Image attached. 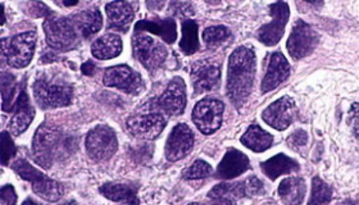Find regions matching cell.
<instances>
[{
  "instance_id": "cell-1",
  "label": "cell",
  "mask_w": 359,
  "mask_h": 205,
  "mask_svg": "<svg viewBox=\"0 0 359 205\" xmlns=\"http://www.w3.org/2000/svg\"><path fill=\"white\" fill-rule=\"evenodd\" d=\"M257 61L255 54L247 46H240L230 55L227 69V95L236 106L248 99L255 83Z\"/></svg>"
},
{
  "instance_id": "cell-2",
  "label": "cell",
  "mask_w": 359,
  "mask_h": 205,
  "mask_svg": "<svg viewBox=\"0 0 359 205\" xmlns=\"http://www.w3.org/2000/svg\"><path fill=\"white\" fill-rule=\"evenodd\" d=\"M32 90L39 106L44 109L69 106L74 98L72 85L57 75H40Z\"/></svg>"
},
{
  "instance_id": "cell-3",
  "label": "cell",
  "mask_w": 359,
  "mask_h": 205,
  "mask_svg": "<svg viewBox=\"0 0 359 205\" xmlns=\"http://www.w3.org/2000/svg\"><path fill=\"white\" fill-rule=\"evenodd\" d=\"M66 149L67 144L60 129L48 125L39 127L32 143L34 160L39 166L49 169L55 160H60Z\"/></svg>"
},
{
  "instance_id": "cell-4",
  "label": "cell",
  "mask_w": 359,
  "mask_h": 205,
  "mask_svg": "<svg viewBox=\"0 0 359 205\" xmlns=\"http://www.w3.org/2000/svg\"><path fill=\"white\" fill-rule=\"evenodd\" d=\"M12 169L21 178L31 183L32 191L40 198L50 203L58 202L62 198L63 186L44 174H41L39 169L31 166L27 160H15V163H12Z\"/></svg>"
},
{
  "instance_id": "cell-5",
  "label": "cell",
  "mask_w": 359,
  "mask_h": 205,
  "mask_svg": "<svg viewBox=\"0 0 359 205\" xmlns=\"http://www.w3.org/2000/svg\"><path fill=\"white\" fill-rule=\"evenodd\" d=\"M48 45L58 52H68L79 45V36L72 20L58 15H48L44 21Z\"/></svg>"
},
{
  "instance_id": "cell-6",
  "label": "cell",
  "mask_w": 359,
  "mask_h": 205,
  "mask_svg": "<svg viewBox=\"0 0 359 205\" xmlns=\"http://www.w3.org/2000/svg\"><path fill=\"white\" fill-rule=\"evenodd\" d=\"M36 46V34L25 32L15 35L8 41L3 38V53L7 58L8 64L12 69H25L30 64L35 53Z\"/></svg>"
},
{
  "instance_id": "cell-7",
  "label": "cell",
  "mask_w": 359,
  "mask_h": 205,
  "mask_svg": "<svg viewBox=\"0 0 359 205\" xmlns=\"http://www.w3.org/2000/svg\"><path fill=\"white\" fill-rule=\"evenodd\" d=\"M133 54L150 73H154L165 64L168 52L165 46L147 35H136L133 38Z\"/></svg>"
},
{
  "instance_id": "cell-8",
  "label": "cell",
  "mask_w": 359,
  "mask_h": 205,
  "mask_svg": "<svg viewBox=\"0 0 359 205\" xmlns=\"http://www.w3.org/2000/svg\"><path fill=\"white\" fill-rule=\"evenodd\" d=\"M118 141L116 132L105 125H99L91 129L86 137V150L94 162L111 160L117 152Z\"/></svg>"
},
{
  "instance_id": "cell-9",
  "label": "cell",
  "mask_w": 359,
  "mask_h": 205,
  "mask_svg": "<svg viewBox=\"0 0 359 205\" xmlns=\"http://www.w3.org/2000/svg\"><path fill=\"white\" fill-rule=\"evenodd\" d=\"M150 106L157 113H165L168 115H180L184 113L187 108V86L184 80L181 77L173 78L165 92L157 99L153 100Z\"/></svg>"
},
{
  "instance_id": "cell-10",
  "label": "cell",
  "mask_w": 359,
  "mask_h": 205,
  "mask_svg": "<svg viewBox=\"0 0 359 205\" xmlns=\"http://www.w3.org/2000/svg\"><path fill=\"white\" fill-rule=\"evenodd\" d=\"M224 106L221 100L205 98L195 106L193 121L204 135H212L222 123Z\"/></svg>"
},
{
  "instance_id": "cell-11",
  "label": "cell",
  "mask_w": 359,
  "mask_h": 205,
  "mask_svg": "<svg viewBox=\"0 0 359 205\" xmlns=\"http://www.w3.org/2000/svg\"><path fill=\"white\" fill-rule=\"evenodd\" d=\"M269 13L272 15V21L259 29L258 38L264 45L273 46L284 35L285 26L290 15L289 6L283 0H278L269 6Z\"/></svg>"
},
{
  "instance_id": "cell-12",
  "label": "cell",
  "mask_w": 359,
  "mask_h": 205,
  "mask_svg": "<svg viewBox=\"0 0 359 205\" xmlns=\"http://www.w3.org/2000/svg\"><path fill=\"white\" fill-rule=\"evenodd\" d=\"M194 95L213 92L221 83V64L213 59L195 62L191 67Z\"/></svg>"
},
{
  "instance_id": "cell-13",
  "label": "cell",
  "mask_w": 359,
  "mask_h": 205,
  "mask_svg": "<svg viewBox=\"0 0 359 205\" xmlns=\"http://www.w3.org/2000/svg\"><path fill=\"white\" fill-rule=\"evenodd\" d=\"M103 84L134 95L140 94L145 87L142 76L128 66H114L105 69Z\"/></svg>"
},
{
  "instance_id": "cell-14",
  "label": "cell",
  "mask_w": 359,
  "mask_h": 205,
  "mask_svg": "<svg viewBox=\"0 0 359 205\" xmlns=\"http://www.w3.org/2000/svg\"><path fill=\"white\" fill-rule=\"evenodd\" d=\"M317 43L318 36L316 31L304 21L299 20L292 27L286 48L292 59H302L313 52Z\"/></svg>"
},
{
  "instance_id": "cell-15",
  "label": "cell",
  "mask_w": 359,
  "mask_h": 205,
  "mask_svg": "<svg viewBox=\"0 0 359 205\" xmlns=\"http://www.w3.org/2000/svg\"><path fill=\"white\" fill-rule=\"evenodd\" d=\"M165 127V118L161 113L137 114L128 120V132L142 140L157 139Z\"/></svg>"
},
{
  "instance_id": "cell-16",
  "label": "cell",
  "mask_w": 359,
  "mask_h": 205,
  "mask_svg": "<svg viewBox=\"0 0 359 205\" xmlns=\"http://www.w3.org/2000/svg\"><path fill=\"white\" fill-rule=\"evenodd\" d=\"M194 146V135L185 123H180L171 131L165 143V158L170 162L185 158Z\"/></svg>"
},
{
  "instance_id": "cell-17",
  "label": "cell",
  "mask_w": 359,
  "mask_h": 205,
  "mask_svg": "<svg viewBox=\"0 0 359 205\" xmlns=\"http://www.w3.org/2000/svg\"><path fill=\"white\" fill-rule=\"evenodd\" d=\"M295 112L297 108L294 100L289 97H283L275 103H272L267 109H264L262 118L271 127L283 131L292 125Z\"/></svg>"
},
{
  "instance_id": "cell-18",
  "label": "cell",
  "mask_w": 359,
  "mask_h": 205,
  "mask_svg": "<svg viewBox=\"0 0 359 205\" xmlns=\"http://www.w3.org/2000/svg\"><path fill=\"white\" fill-rule=\"evenodd\" d=\"M12 111L15 112V114L8 125V129L12 135L20 136L26 129H29L31 122L34 120V115H35L34 108L31 106L30 99H29V95L25 90V87L20 90V94L17 97Z\"/></svg>"
},
{
  "instance_id": "cell-19",
  "label": "cell",
  "mask_w": 359,
  "mask_h": 205,
  "mask_svg": "<svg viewBox=\"0 0 359 205\" xmlns=\"http://www.w3.org/2000/svg\"><path fill=\"white\" fill-rule=\"evenodd\" d=\"M105 13L108 17V30L128 32L134 21V8L126 0H116L107 4Z\"/></svg>"
},
{
  "instance_id": "cell-20",
  "label": "cell",
  "mask_w": 359,
  "mask_h": 205,
  "mask_svg": "<svg viewBox=\"0 0 359 205\" xmlns=\"http://www.w3.org/2000/svg\"><path fill=\"white\" fill-rule=\"evenodd\" d=\"M290 73V66L283 53L276 52L271 55L267 73L263 78L262 92H269L284 83Z\"/></svg>"
},
{
  "instance_id": "cell-21",
  "label": "cell",
  "mask_w": 359,
  "mask_h": 205,
  "mask_svg": "<svg viewBox=\"0 0 359 205\" xmlns=\"http://www.w3.org/2000/svg\"><path fill=\"white\" fill-rule=\"evenodd\" d=\"M248 168H249V158L247 155L236 149H230L224 154V160H221L216 175L218 178H222V180H232L247 172Z\"/></svg>"
},
{
  "instance_id": "cell-22",
  "label": "cell",
  "mask_w": 359,
  "mask_h": 205,
  "mask_svg": "<svg viewBox=\"0 0 359 205\" xmlns=\"http://www.w3.org/2000/svg\"><path fill=\"white\" fill-rule=\"evenodd\" d=\"M142 31H148L154 35H158L159 38H163L165 43L172 44L173 41L177 38L176 32V22L172 18L167 20H142L135 24V32L139 34Z\"/></svg>"
},
{
  "instance_id": "cell-23",
  "label": "cell",
  "mask_w": 359,
  "mask_h": 205,
  "mask_svg": "<svg viewBox=\"0 0 359 205\" xmlns=\"http://www.w3.org/2000/svg\"><path fill=\"white\" fill-rule=\"evenodd\" d=\"M122 52V40L118 35L107 34L97 38L91 45V53L100 61L117 58Z\"/></svg>"
},
{
  "instance_id": "cell-24",
  "label": "cell",
  "mask_w": 359,
  "mask_h": 205,
  "mask_svg": "<svg viewBox=\"0 0 359 205\" xmlns=\"http://www.w3.org/2000/svg\"><path fill=\"white\" fill-rule=\"evenodd\" d=\"M263 174L271 180H276L277 177L283 175H290L299 171V166L295 160L286 157L284 154H277L271 160L263 162L261 164Z\"/></svg>"
},
{
  "instance_id": "cell-25",
  "label": "cell",
  "mask_w": 359,
  "mask_h": 205,
  "mask_svg": "<svg viewBox=\"0 0 359 205\" xmlns=\"http://www.w3.org/2000/svg\"><path fill=\"white\" fill-rule=\"evenodd\" d=\"M278 195L286 204H302L306 195V183L300 177H287L278 186Z\"/></svg>"
},
{
  "instance_id": "cell-26",
  "label": "cell",
  "mask_w": 359,
  "mask_h": 205,
  "mask_svg": "<svg viewBox=\"0 0 359 205\" xmlns=\"http://www.w3.org/2000/svg\"><path fill=\"white\" fill-rule=\"evenodd\" d=\"M76 27L80 30L83 38H88L95 35L103 26V17L97 9H88L71 18Z\"/></svg>"
},
{
  "instance_id": "cell-27",
  "label": "cell",
  "mask_w": 359,
  "mask_h": 205,
  "mask_svg": "<svg viewBox=\"0 0 359 205\" xmlns=\"http://www.w3.org/2000/svg\"><path fill=\"white\" fill-rule=\"evenodd\" d=\"M100 194L116 203H128V204H137L139 200L136 198L137 189L131 185L123 183H104L100 186Z\"/></svg>"
},
{
  "instance_id": "cell-28",
  "label": "cell",
  "mask_w": 359,
  "mask_h": 205,
  "mask_svg": "<svg viewBox=\"0 0 359 205\" xmlns=\"http://www.w3.org/2000/svg\"><path fill=\"white\" fill-rule=\"evenodd\" d=\"M247 188L244 183H219L210 191L208 197L219 203H235L247 197Z\"/></svg>"
},
{
  "instance_id": "cell-29",
  "label": "cell",
  "mask_w": 359,
  "mask_h": 205,
  "mask_svg": "<svg viewBox=\"0 0 359 205\" xmlns=\"http://www.w3.org/2000/svg\"><path fill=\"white\" fill-rule=\"evenodd\" d=\"M272 141H273L272 135H269V132H266L257 125H252L241 137L243 145H245L250 150L257 153L267 150L272 145Z\"/></svg>"
},
{
  "instance_id": "cell-30",
  "label": "cell",
  "mask_w": 359,
  "mask_h": 205,
  "mask_svg": "<svg viewBox=\"0 0 359 205\" xmlns=\"http://www.w3.org/2000/svg\"><path fill=\"white\" fill-rule=\"evenodd\" d=\"M180 49L182 53L191 55L199 49L198 38V23L191 20L182 21V38L180 41Z\"/></svg>"
},
{
  "instance_id": "cell-31",
  "label": "cell",
  "mask_w": 359,
  "mask_h": 205,
  "mask_svg": "<svg viewBox=\"0 0 359 205\" xmlns=\"http://www.w3.org/2000/svg\"><path fill=\"white\" fill-rule=\"evenodd\" d=\"M20 94L18 86L15 84V78L12 75H1V98H3V111H12L15 106L17 97Z\"/></svg>"
},
{
  "instance_id": "cell-32",
  "label": "cell",
  "mask_w": 359,
  "mask_h": 205,
  "mask_svg": "<svg viewBox=\"0 0 359 205\" xmlns=\"http://www.w3.org/2000/svg\"><path fill=\"white\" fill-rule=\"evenodd\" d=\"M332 195V191L327 183H323L320 177H314L312 181V197L309 203L311 204H325L329 203Z\"/></svg>"
},
{
  "instance_id": "cell-33",
  "label": "cell",
  "mask_w": 359,
  "mask_h": 205,
  "mask_svg": "<svg viewBox=\"0 0 359 205\" xmlns=\"http://www.w3.org/2000/svg\"><path fill=\"white\" fill-rule=\"evenodd\" d=\"M230 31L224 26H212L205 29L203 32V40L208 46H215L221 44L230 38Z\"/></svg>"
},
{
  "instance_id": "cell-34",
  "label": "cell",
  "mask_w": 359,
  "mask_h": 205,
  "mask_svg": "<svg viewBox=\"0 0 359 205\" xmlns=\"http://www.w3.org/2000/svg\"><path fill=\"white\" fill-rule=\"evenodd\" d=\"M212 174V167L204 160H195L194 163L184 171V178L187 180H199L208 177Z\"/></svg>"
},
{
  "instance_id": "cell-35",
  "label": "cell",
  "mask_w": 359,
  "mask_h": 205,
  "mask_svg": "<svg viewBox=\"0 0 359 205\" xmlns=\"http://www.w3.org/2000/svg\"><path fill=\"white\" fill-rule=\"evenodd\" d=\"M15 155V146L8 132H1V163L7 166L9 160Z\"/></svg>"
},
{
  "instance_id": "cell-36",
  "label": "cell",
  "mask_w": 359,
  "mask_h": 205,
  "mask_svg": "<svg viewBox=\"0 0 359 205\" xmlns=\"http://www.w3.org/2000/svg\"><path fill=\"white\" fill-rule=\"evenodd\" d=\"M25 12L34 18H41L52 15L50 9L45 6L44 3L38 0H31L25 6Z\"/></svg>"
},
{
  "instance_id": "cell-37",
  "label": "cell",
  "mask_w": 359,
  "mask_h": 205,
  "mask_svg": "<svg viewBox=\"0 0 359 205\" xmlns=\"http://www.w3.org/2000/svg\"><path fill=\"white\" fill-rule=\"evenodd\" d=\"M17 203V195L15 189L11 185H6L0 190V205H15Z\"/></svg>"
},
{
  "instance_id": "cell-38",
  "label": "cell",
  "mask_w": 359,
  "mask_h": 205,
  "mask_svg": "<svg viewBox=\"0 0 359 205\" xmlns=\"http://www.w3.org/2000/svg\"><path fill=\"white\" fill-rule=\"evenodd\" d=\"M245 188H247L248 197H255L264 192L263 183L257 177H249L245 180Z\"/></svg>"
},
{
  "instance_id": "cell-39",
  "label": "cell",
  "mask_w": 359,
  "mask_h": 205,
  "mask_svg": "<svg viewBox=\"0 0 359 205\" xmlns=\"http://www.w3.org/2000/svg\"><path fill=\"white\" fill-rule=\"evenodd\" d=\"M308 136L307 134L303 131V129H298L295 131L294 134H292V136L287 139V144L290 146H304L307 144Z\"/></svg>"
},
{
  "instance_id": "cell-40",
  "label": "cell",
  "mask_w": 359,
  "mask_h": 205,
  "mask_svg": "<svg viewBox=\"0 0 359 205\" xmlns=\"http://www.w3.org/2000/svg\"><path fill=\"white\" fill-rule=\"evenodd\" d=\"M83 75H86V76H93L94 75V72H95V66L91 63V62H86V63H83Z\"/></svg>"
},
{
  "instance_id": "cell-41",
  "label": "cell",
  "mask_w": 359,
  "mask_h": 205,
  "mask_svg": "<svg viewBox=\"0 0 359 205\" xmlns=\"http://www.w3.org/2000/svg\"><path fill=\"white\" fill-rule=\"evenodd\" d=\"M57 3H60V6H63V7H75L79 4V1L80 0H55Z\"/></svg>"
},
{
  "instance_id": "cell-42",
  "label": "cell",
  "mask_w": 359,
  "mask_h": 205,
  "mask_svg": "<svg viewBox=\"0 0 359 205\" xmlns=\"http://www.w3.org/2000/svg\"><path fill=\"white\" fill-rule=\"evenodd\" d=\"M205 1H208L210 4H217V3H219L221 0H205Z\"/></svg>"
},
{
  "instance_id": "cell-43",
  "label": "cell",
  "mask_w": 359,
  "mask_h": 205,
  "mask_svg": "<svg viewBox=\"0 0 359 205\" xmlns=\"http://www.w3.org/2000/svg\"><path fill=\"white\" fill-rule=\"evenodd\" d=\"M306 1H309V3H320L322 0H306Z\"/></svg>"
}]
</instances>
